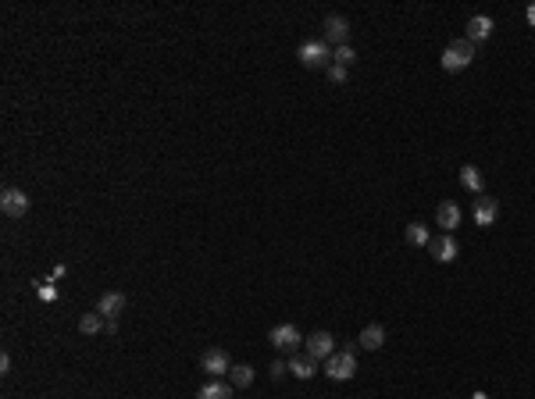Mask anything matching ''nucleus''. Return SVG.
<instances>
[{
    "mask_svg": "<svg viewBox=\"0 0 535 399\" xmlns=\"http://www.w3.org/2000/svg\"><path fill=\"white\" fill-rule=\"evenodd\" d=\"M471 61H474V43H467V39H453L443 50V68L446 72H464V68H471Z\"/></svg>",
    "mask_w": 535,
    "mask_h": 399,
    "instance_id": "nucleus-2",
    "label": "nucleus"
},
{
    "mask_svg": "<svg viewBox=\"0 0 535 399\" xmlns=\"http://www.w3.org/2000/svg\"><path fill=\"white\" fill-rule=\"evenodd\" d=\"M524 18H528V25H535V4H528V11H524Z\"/></svg>",
    "mask_w": 535,
    "mask_h": 399,
    "instance_id": "nucleus-26",
    "label": "nucleus"
},
{
    "mask_svg": "<svg viewBox=\"0 0 535 399\" xmlns=\"http://www.w3.org/2000/svg\"><path fill=\"white\" fill-rule=\"evenodd\" d=\"M325 374L332 381H350L357 374V353L353 350H336L329 360H325Z\"/></svg>",
    "mask_w": 535,
    "mask_h": 399,
    "instance_id": "nucleus-3",
    "label": "nucleus"
},
{
    "mask_svg": "<svg viewBox=\"0 0 535 399\" xmlns=\"http://www.w3.org/2000/svg\"><path fill=\"white\" fill-rule=\"evenodd\" d=\"M96 310H100L103 317H118V314L125 310V293H118V289L103 293V296L96 300Z\"/></svg>",
    "mask_w": 535,
    "mask_h": 399,
    "instance_id": "nucleus-14",
    "label": "nucleus"
},
{
    "mask_svg": "<svg viewBox=\"0 0 535 399\" xmlns=\"http://www.w3.org/2000/svg\"><path fill=\"white\" fill-rule=\"evenodd\" d=\"M329 79H332V86H343L346 82V68L343 65H329Z\"/></svg>",
    "mask_w": 535,
    "mask_h": 399,
    "instance_id": "nucleus-23",
    "label": "nucleus"
},
{
    "mask_svg": "<svg viewBox=\"0 0 535 399\" xmlns=\"http://www.w3.org/2000/svg\"><path fill=\"white\" fill-rule=\"evenodd\" d=\"M382 342H386V324H364L357 335L360 350H382Z\"/></svg>",
    "mask_w": 535,
    "mask_h": 399,
    "instance_id": "nucleus-12",
    "label": "nucleus"
},
{
    "mask_svg": "<svg viewBox=\"0 0 535 399\" xmlns=\"http://www.w3.org/2000/svg\"><path fill=\"white\" fill-rule=\"evenodd\" d=\"M436 221H439V228L446 236H453V228L460 224V207L453 203V200H443L439 207H436Z\"/></svg>",
    "mask_w": 535,
    "mask_h": 399,
    "instance_id": "nucleus-10",
    "label": "nucleus"
},
{
    "mask_svg": "<svg viewBox=\"0 0 535 399\" xmlns=\"http://www.w3.org/2000/svg\"><path fill=\"white\" fill-rule=\"evenodd\" d=\"M200 371H203V374H210V378H229L232 360H229V353H225V350H207V353L200 357Z\"/></svg>",
    "mask_w": 535,
    "mask_h": 399,
    "instance_id": "nucleus-6",
    "label": "nucleus"
},
{
    "mask_svg": "<svg viewBox=\"0 0 535 399\" xmlns=\"http://www.w3.org/2000/svg\"><path fill=\"white\" fill-rule=\"evenodd\" d=\"M0 210H4L8 217H22L29 210V196L22 189H4L0 193Z\"/></svg>",
    "mask_w": 535,
    "mask_h": 399,
    "instance_id": "nucleus-8",
    "label": "nucleus"
},
{
    "mask_svg": "<svg viewBox=\"0 0 535 399\" xmlns=\"http://www.w3.org/2000/svg\"><path fill=\"white\" fill-rule=\"evenodd\" d=\"M8 371H11V357L4 353V357H0V374H8Z\"/></svg>",
    "mask_w": 535,
    "mask_h": 399,
    "instance_id": "nucleus-25",
    "label": "nucleus"
},
{
    "mask_svg": "<svg viewBox=\"0 0 535 399\" xmlns=\"http://www.w3.org/2000/svg\"><path fill=\"white\" fill-rule=\"evenodd\" d=\"M39 300H58V289L54 285H39Z\"/></svg>",
    "mask_w": 535,
    "mask_h": 399,
    "instance_id": "nucleus-24",
    "label": "nucleus"
},
{
    "mask_svg": "<svg viewBox=\"0 0 535 399\" xmlns=\"http://www.w3.org/2000/svg\"><path fill=\"white\" fill-rule=\"evenodd\" d=\"M268 374H272V381H282V378L289 374V364H286V360H275L272 367H268Z\"/></svg>",
    "mask_w": 535,
    "mask_h": 399,
    "instance_id": "nucleus-22",
    "label": "nucleus"
},
{
    "mask_svg": "<svg viewBox=\"0 0 535 399\" xmlns=\"http://www.w3.org/2000/svg\"><path fill=\"white\" fill-rule=\"evenodd\" d=\"M229 385H232V388H246V385H253V367H250V364H232V371H229Z\"/></svg>",
    "mask_w": 535,
    "mask_h": 399,
    "instance_id": "nucleus-19",
    "label": "nucleus"
},
{
    "mask_svg": "<svg viewBox=\"0 0 535 399\" xmlns=\"http://www.w3.org/2000/svg\"><path fill=\"white\" fill-rule=\"evenodd\" d=\"M268 342H272L279 353H296L300 342H303V335H300L296 324H275L272 331H268Z\"/></svg>",
    "mask_w": 535,
    "mask_h": 399,
    "instance_id": "nucleus-4",
    "label": "nucleus"
},
{
    "mask_svg": "<svg viewBox=\"0 0 535 399\" xmlns=\"http://www.w3.org/2000/svg\"><path fill=\"white\" fill-rule=\"evenodd\" d=\"M103 328H107V317H103L100 310L79 317V331H82V335H96V331H103Z\"/></svg>",
    "mask_w": 535,
    "mask_h": 399,
    "instance_id": "nucleus-18",
    "label": "nucleus"
},
{
    "mask_svg": "<svg viewBox=\"0 0 535 399\" xmlns=\"http://www.w3.org/2000/svg\"><path fill=\"white\" fill-rule=\"evenodd\" d=\"M196 399H232V385H225V381H207V385H200V392H196Z\"/></svg>",
    "mask_w": 535,
    "mask_h": 399,
    "instance_id": "nucleus-17",
    "label": "nucleus"
},
{
    "mask_svg": "<svg viewBox=\"0 0 535 399\" xmlns=\"http://www.w3.org/2000/svg\"><path fill=\"white\" fill-rule=\"evenodd\" d=\"M289 374H293V378H300V381H310V378L317 374V364H314L310 357L293 353V357H289Z\"/></svg>",
    "mask_w": 535,
    "mask_h": 399,
    "instance_id": "nucleus-16",
    "label": "nucleus"
},
{
    "mask_svg": "<svg viewBox=\"0 0 535 399\" xmlns=\"http://www.w3.org/2000/svg\"><path fill=\"white\" fill-rule=\"evenodd\" d=\"M407 243L410 246H428V243H432V236H428V228L421 221H410L407 224Z\"/></svg>",
    "mask_w": 535,
    "mask_h": 399,
    "instance_id": "nucleus-20",
    "label": "nucleus"
},
{
    "mask_svg": "<svg viewBox=\"0 0 535 399\" xmlns=\"http://www.w3.org/2000/svg\"><path fill=\"white\" fill-rule=\"evenodd\" d=\"M353 61H357V53H353V46H350V43H346V46H336V50H332V65H343V68H350Z\"/></svg>",
    "mask_w": 535,
    "mask_h": 399,
    "instance_id": "nucleus-21",
    "label": "nucleus"
},
{
    "mask_svg": "<svg viewBox=\"0 0 535 399\" xmlns=\"http://www.w3.org/2000/svg\"><path fill=\"white\" fill-rule=\"evenodd\" d=\"M428 250H432V257L439 260V264H450V260H457V239L453 236H436L432 243H428Z\"/></svg>",
    "mask_w": 535,
    "mask_h": 399,
    "instance_id": "nucleus-11",
    "label": "nucleus"
},
{
    "mask_svg": "<svg viewBox=\"0 0 535 399\" xmlns=\"http://www.w3.org/2000/svg\"><path fill=\"white\" fill-rule=\"evenodd\" d=\"M303 342H307V357H310L314 364H317V360H329V357L336 353V338H332L329 331H310Z\"/></svg>",
    "mask_w": 535,
    "mask_h": 399,
    "instance_id": "nucleus-5",
    "label": "nucleus"
},
{
    "mask_svg": "<svg viewBox=\"0 0 535 399\" xmlns=\"http://www.w3.org/2000/svg\"><path fill=\"white\" fill-rule=\"evenodd\" d=\"M460 186H464L467 193L482 196V189H486V175H482L474 164H464V167H460Z\"/></svg>",
    "mask_w": 535,
    "mask_h": 399,
    "instance_id": "nucleus-15",
    "label": "nucleus"
},
{
    "mask_svg": "<svg viewBox=\"0 0 535 399\" xmlns=\"http://www.w3.org/2000/svg\"><path fill=\"white\" fill-rule=\"evenodd\" d=\"M346 39H350V22L343 18V15H329L325 18V43L332 46H346Z\"/></svg>",
    "mask_w": 535,
    "mask_h": 399,
    "instance_id": "nucleus-9",
    "label": "nucleus"
},
{
    "mask_svg": "<svg viewBox=\"0 0 535 399\" xmlns=\"http://www.w3.org/2000/svg\"><path fill=\"white\" fill-rule=\"evenodd\" d=\"M296 57L303 68H329L332 65V46L325 39H303L296 46Z\"/></svg>",
    "mask_w": 535,
    "mask_h": 399,
    "instance_id": "nucleus-1",
    "label": "nucleus"
},
{
    "mask_svg": "<svg viewBox=\"0 0 535 399\" xmlns=\"http://www.w3.org/2000/svg\"><path fill=\"white\" fill-rule=\"evenodd\" d=\"M493 36V18L489 15H474L471 22H467V43H482V39H489Z\"/></svg>",
    "mask_w": 535,
    "mask_h": 399,
    "instance_id": "nucleus-13",
    "label": "nucleus"
},
{
    "mask_svg": "<svg viewBox=\"0 0 535 399\" xmlns=\"http://www.w3.org/2000/svg\"><path fill=\"white\" fill-rule=\"evenodd\" d=\"M471 217H474V224H478V228H489V224L500 217V203H496L493 196H478V200H474Z\"/></svg>",
    "mask_w": 535,
    "mask_h": 399,
    "instance_id": "nucleus-7",
    "label": "nucleus"
}]
</instances>
